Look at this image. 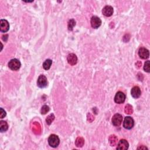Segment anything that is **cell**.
I'll list each match as a JSON object with an SVG mask.
<instances>
[{
    "instance_id": "6da1fadb",
    "label": "cell",
    "mask_w": 150,
    "mask_h": 150,
    "mask_svg": "<svg viewBox=\"0 0 150 150\" xmlns=\"http://www.w3.org/2000/svg\"><path fill=\"white\" fill-rule=\"evenodd\" d=\"M48 143L50 147L56 148L59 145L60 140L58 136L55 134L50 135L48 138Z\"/></svg>"
},
{
    "instance_id": "7a4b0ae2",
    "label": "cell",
    "mask_w": 150,
    "mask_h": 150,
    "mask_svg": "<svg viewBox=\"0 0 150 150\" xmlns=\"http://www.w3.org/2000/svg\"><path fill=\"white\" fill-rule=\"evenodd\" d=\"M21 62L19 60H18L17 59H11L8 63V66L10 68V69L12 70H18L21 67Z\"/></svg>"
},
{
    "instance_id": "3957f363",
    "label": "cell",
    "mask_w": 150,
    "mask_h": 150,
    "mask_svg": "<svg viewBox=\"0 0 150 150\" xmlns=\"http://www.w3.org/2000/svg\"><path fill=\"white\" fill-rule=\"evenodd\" d=\"M134 126V121L132 117L128 116L125 117L124 121L123 122V127L126 129L130 130Z\"/></svg>"
},
{
    "instance_id": "277c9868",
    "label": "cell",
    "mask_w": 150,
    "mask_h": 150,
    "mask_svg": "<svg viewBox=\"0 0 150 150\" xmlns=\"http://www.w3.org/2000/svg\"><path fill=\"white\" fill-rule=\"evenodd\" d=\"M48 82L45 76L41 75L39 76L37 80V85L40 88H44L48 86Z\"/></svg>"
},
{
    "instance_id": "5b68a950",
    "label": "cell",
    "mask_w": 150,
    "mask_h": 150,
    "mask_svg": "<svg viewBox=\"0 0 150 150\" xmlns=\"http://www.w3.org/2000/svg\"><path fill=\"white\" fill-rule=\"evenodd\" d=\"M126 95L122 92H118L114 97V102L117 104H122L126 100Z\"/></svg>"
},
{
    "instance_id": "8992f818",
    "label": "cell",
    "mask_w": 150,
    "mask_h": 150,
    "mask_svg": "<svg viewBox=\"0 0 150 150\" xmlns=\"http://www.w3.org/2000/svg\"><path fill=\"white\" fill-rule=\"evenodd\" d=\"M112 123L114 126L118 127L120 126L123 122V116L120 114H115L113 115V118H112Z\"/></svg>"
},
{
    "instance_id": "52a82bcc",
    "label": "cell",
    "mask_w": 150,
    "mask_h": 150,
    "mask_svg": "<svg viewBox=\"0 0 150 150\" xmlns=\"http://www.w3.org/2000/svg\"><path fill=\"white\" fill-rule=\"evenodd\" d=\"M90 23H91L92 28L97 29L100 26L101 24H102V20L96 16H93L91 18Z\"/></svg>"
},
{
    "instance_id": "ba28073f",
    "label": "cell",
    "mask_w": 150,
    "mask_h": 150,
    "mask_svg": "<svg viewBox=\"0 0 150 150\" xmlns=\"http://www.w3.org/2000/svg\"><path fill=\"white\" fill-rule=\"evenodd\" d=\"M129 144L127 142V141H126L124 139H122L120 141L118 142V144H117V149L119 150H126L129 148Z\"/></svg>"
},
{
    "instance_id": "9c48e42d",
    "label": "cell",
    "mask_w": 150,
    "mask_h": 150,
    "mask_svg": "<svg viewBox=\"0 0 150 150\" xmlns=\"http://www.w3.org/2000/svg\"><path fill=\"white\" fill-rule=\"evenodd\" d=\"M10 29V24L5 19H1L0 21V31L2 32H7Z\"/></svg>"
},
{
    "instance_id": "30bf717a",
    "label": "cell",
    "mask_w": 150,
    "mask_h": 150,
    "mask_svg": "<svg viewBox=\"0 0 150 150\" xmlns=\"http://www.w3.org/2000/svg\"><path fill=\"white\" fill-rule=\"evenodd\" d=\"M138 55L140 58L142 59H146L149 57V50L145 48H141L139 49Z\"/></svg>"
},
{
    "instance_id": "8fae6325",
    "label": "cell",
    "mask_w": 150,
    "mask_h": 150,
    "mask_svg": "<svg viewBox=\"0 0 150 150\" xmlns=\"http://www.w3.org/2000/svg\"><path fill=\"white\" fill-rule=\"evenodd\" d=\"M114 12L113 7L110 6V5H107V6L104 7L103 8L102 10V13L104 16L106 17H111V16L113 15Z\"/></svg>"
},
{
    "instance_id": "7c38bea8",
    "label": "cell",
    "mask_w": 150,
    "mask_h": 150,
    "mask_svg": "<svg viewBox=\"0 0 150 150\" xmlns=\"http://www.w3.org/2000/svg\"><path fill=\"white\" fill-rule=\"evenodd\" d=\"M131 95L133 98H139V97L141 96V92L140 87L138 86H134V87L132 88L131 91Z\"/></svg>"
},
{
    "instance_id": "4fadbf2b",
    "label": "cell",
    "mask_w": 150,
    "mask_h": 150,
    "mask_svg": "<svg viewBox=\"0 0 150 150\" xmlns=\"http://www.w3.org/2000/svg\"><path fill=\"white\" fill-rule=\"evenodd\" d=\"M67 61H68L69 64L72 65V66H74L77 64V57L75 54L70 53L68 55V57H67Z\"/></svg>"
},
{
    "instance_id": "5bb4252c",
    "label": "cell",
    "mask_w": 150,
    "mask_h": 150,
    "mask_svg": "<svg viewBox=\"0 0 150 150\" xmlns=\"http://www.w3.org/2000/svg\"><path fill=\"white\" fill-rule=\"evenodd\" d=\"M8 129V123L5 121H1L0 122V131L1 133L6 131Z\"/></svg>"
},
{
    "instance_id": "9a60e30c",
    "label": "cell",
    "mask_w": 150,
    "mask_h": 150,
    "mask_svg": "<svg viewBox=\"0 0 150 150\" xmlns=\"http://www.w3.org/2000/svg\"><path fill=\"white\" fill-rule=\"evenodd\" d=\"M117 141H118V138H117V137L115 135H110L109 137V142L110 143V145L111 146H113L114 147V146L116 145Z\"/></svg>"
},
{
    "instance_id": "2e32d148",
    "label": "cell",
    "mask_w": 150,
    "mask_h": 150,
    "mask_svg": "<svg viewBox=\"0 0 150 150\" xmlns=\"http://www.w3.org/2000/svg\"><path fill=\"white\" fill-rule=\"evenodd\" d=\"M52 64V61L50 59H46V61L43 62V68L44 69L48 70L50 68V66Z\"/></svg>"
},
{
    "instance_id": "e0dca14e",
    "label": "cell",
    "mask_w": 150,
    "mask_h": 150,
    "mask_svg": "<svg viewBox=\"0 0 150 150\" xmlns=\"http://www.w3.org/2000/svg\"><path fill=\"white\" fill-rule=\"evenodd\" d=\"M84 144V140L82 137H78L76 140L75 144L77 147H82Z\"/></svg>"
},
{
    "instance_id": "ac0fdd59",
    "label": "cell",
    "mask_w": 150,
    "mask_h": 150,
    "mask_svg": "<svg viewBox=\"0 0 150 150\" xmlns=\"http://www.w3.org/2000/svg\"><path fill=\"white\" fill-rule=\"evenodd\" d=\"M32 130L34 133L35 134H39L38 132L40 133L41 132V126H39V123H34L33 124V128H32Z\"/></svg>"
},
{
    "instance_id": "d6986e66",
    "label": "cell",
    "mask_w": 150,
    "mask_h": 150,
    "mask_svg": "<svg viewBox=\"0 0 150 150\" xmlns=\"http://www.w3.org/2000/svg\"><path fill=\"white\" fill-rule=\"evenodd\" d=\"M54 119H55V115H54L53 114H51L49 115L46 119V124L48 125H50L52 122L54 120Z\"/></svg>"
},
{
    "instance_id": "ffe728a7",
    "label": "cell",
    "mask_w": 150,
    "mask_h": 150,
    "mask_svg": "<svg viewBox=\"0 0 150 150\" xmlns=\"http://www.w3.org/2000/svg\"><path fill=\"white\" fill-rule=\"evenodd\" d=\"M76 25V22L73 19H71L68 22V29L69 31H72Z\"/></svg>"
},
{
    "instance_id": "44dd1931",
    "label": "cell",
    "mask_w": 150,
    "mask_h": 150,
    "mask_svg": "<svg viewBox=\"0 0 150 150\" xmlns=\"http://www.w3.org/2000/svg\"><path fill=\"white\" fill-rule=\"evenodd\" d=\"M125 113L126 114H131L133 112V107L130 104H127V106H126L125 107Z\"/></svg>"
},
{
    "instance_id": "7402d4cb",
    "label": "cell",
    "mask_w": 150,
    "mask_h": 150,
    "mask_svg": "<svg viewBox=\"0 0 150 150\" xmlns=\"http://www.w3.org/2000/svg\"><path fill=\"white\" fill-rule=\"evenodd\" d=\"M49 110H50V108L48 106L44 105L42 106V108H41V113L42 114H46L48 112H49Z\"/></svg>"
},
{
    "instance_id": "603a6c76",
    "label": "cell",
    "mask_w": 150,
    "mask_h": 150,
    "mask_svg": "<svg viewBox=\"0 0 150 150\" xmlns=\"http://www.w3.org/2000/svg\"><path fill=\"white\" fill-rule=\"evenodd\" d=\"M149 61H146L145 64H144V69L146 72H148L149 73L150 72V67H149Z\"/></svg>"
},
{
    "instance_id": "cb8c5ba5",
    "label": "cell",
    "mask_w": 150,
    "mask_h": 150,
    "mask_svg": "<svg viewBox=\"0 0 150 150\" xmlns=\"http://www.w3.org/2000/svg\"><path fill=\"white\" fill-rule=\"evenodd\" d=\"M6 115V112L5 111V110H4L3 108H1L0 109V118H3Z\"/></svg>"
},
{
    "instance_id": "d4e9b609",
    "label": "cell",
    "mask_w": 150,
    "mask_h": 150,
    "mask_svg": "<svg viewBox=\"0 0 150 150\" xmlns=\"http://www.w3.org/2000/svg\"><path fill=\"white\" fill-rule=\"evenodd\" d=\"M95 120V117L90 113H88L87 114V120L89 122H92Z\"/></svg>"
},
{
    "instance_id": "484cf974",
    "label": "cell",
    "mask_w": 150,
    "mask_h": 150,
    "mask_svg": "<svg viewBox=\"0 0 150 150\" xmlns=\"http://www.w3.org/2000/svg\"><path fill=\"white\" fill-rule=\"evenodd\" d=\"M141 65H142V64H141V62H137V64H135V65H136V67L137 68H140V67L141 66Z\"/></svg>"
},
{
    "instance_id": "4316f807",
    "label": "cell",
    "mask_w": 150,
    "mask_h": 150,
    "mask_svg": "<svg viewBox=\"0 0 150 150\" xmlns=\"http://www.w3.org/2000/svg\"><path fill=\"white\" fill-rule=\"evenodd\" d=\"M138 149H148V148H147V147H143V146H142V147H138Z\"/></svg>"
}]
</instances>
